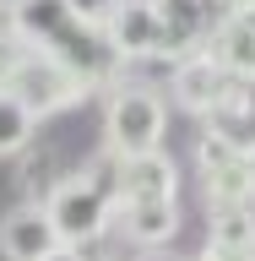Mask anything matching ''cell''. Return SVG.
Wrapping results in <instances>:
<instances>
[{
    "label": "cell",
    "mask_w": 255,
    "mask_h": 261,
    "mask_svg": "<svg viewBox=\"0 0 255 261\" xmlns=\"http://www.w3.org/2000/svg\"><path fill=\"white\" fill-rule=\"evenodd\" d=\"M114 169H120V158L103 147L81 174L60 179V185L44 196V212H49V223L60 228V245L93 250L114 228Z\"/></svg>",
    "instance_id": "cell-1"
},
{
    "label": "cell",
    "mask_w": 255,
    "mask_h": 261,
    "mask_svg": "<svg viewBox=\"0 0 255 261\" xmlns=\"http://www.w3.org/2000/svg\"><path fill=\"white\" fill-rule=\"evenodd\" d=\"M168 136V103L147 82H114L103 98V147L114 158H141L158 152Z\"/></svg>",
    "instance_id": "cell-2"
},
{
    "label": "cell",
    "mask_w": 255,
    "mask_h": 261,
    "mask_svg": "<svg viewBox=\"0 0 255 261\" xmlns=\"http://www.w3.org/2000/svg\"><path fill=\"white\" fill-rule=\"evenodd\" d=\"M195 174H201L207 207H244V201H255L250 152L234 147L228 136H217V130H201L195 136Z\"/></svg>",
    "instance_id": "cell-3"
},
{
    "label": "cell",
    "mask_w": 255,
    "mask_h": 261,
    "mask_svg": "<svg viewBox=\"0 0 255 261\" xmlns=\"http://www.w3.org/2000/svg\"><path fill=\"white\" fill-rule=\"evenodd\" d=\"M6 93H16L33 114H38V120H49V114L81 103L87 87H81V82L71 76L54 55H49V49H33V44H27V55H22V65H16V76L6 82Z\"/></svg>",
    "instance_id": "cell-4"
},
{
    "label": "cell",
    "mask_w": 255,
    "mask_h": 261,
    "mask_svg": "<svg viewBox=\"0 0 255 261\" xmlns=\"http://www.w3.org/2000/svg\"><path fill=\"white\" fill-rule=\"evenodd\" d=\"M228 87H234V76L212 60L207 49H195V55H185V60L168 65V93H174V103L185 114H195V120H207V114L228 98Z\"/></svg>",
    "instance_id": "cell-5"
},
{
    "label": "cell",
    "mask_w": 255,
    "mask_h": 261,
    "mask_svg": "<svg viewBox=\"0 0 255 261\" xmlns=\"http://www.w3.org/2000/svg\"><path fill=\"white\" fill-rule=\"evenodd\" d=\"M60 250V228L49 223L44 201H16L0 218V256L6 261H44Z\"/></svg>",
    "instance_id": "cell-6"
},
{
    "label": "cell",
    "mask_w": 255,
    "mask_h": 261,
    "mask_svg": "<svg viewBox=\"0 0 255 261\" xmlns=\"http://www.w3.org/2000/svg\"><path fill=\"white\" fill-rule=\"evenodd\" d=\"M179 196V163L168 152H141V158H120L114 169V207L120 201H174Z\"/></svg>",
    "instance_id": "cell-7"
},
{
    "label": "cell",
    "mask_w": 255,
    "mask_h": 261,
    "mask_svg": "<svg viewBox=\"0 0 255 261\" xmlns=\"http://www.w3.org/2000/svg\"><path fill=\"white\" fill-rule=\"evenodd\" d=\"M207 55L223 65L234 82H255V0H239V6L212 28Z\"/></svg>",
    "instance_id": "cell-8"
},
{
    "label": "cell",
    "mask_w": 255,
    "mask_h": 261,
    "mask_svg": "<svg viewBox=\"0 0 255 261\" xmlns=\"http://www.w3.org/2000/svg\"><path fill=\"white\" fill-rule=\"evenodd\" d=\"M103 33H109L114 55H120L125 65H136V60H163V33H168V22H163L158 6H120Z\"/></svg>",
    "instance_id": "cell-9"
},
{
    "label": "cell",
    "mask_w": 255,
    "mask_h": 261,
    "mask_svg": "<svg viewBox=\"0 0 255 261\" xmlns=\"http://www.w3.org/2000/svg\"><path fill=\"white\" fill-rule=\"evenodd\" d=\"M207 261H255V201L207 207Z\"/></svg>",
    "instance_id": "cell-10"
},
{
    "label": "cell",
    "mask_w": 255,
    "mask_h": 261,
    "mask_svg": "<svg viewBox=\"0 0 255 261\" xmlns=\"http://www.w3.org/2000/svg\"><path fill=\"white\" fill-rule=\"evenodd\" d=\"M114 228L141 250H163L179 234V201H120L114 207Z\"/></svg>",
    "instance_id": "cell-11"
},
{
    "label": "cell",
    "mask_w": 255,
    "mask_h": 261,
    "mask_svg": "<svg viewBox=\"0 0 255 261\" xmlns=\"http://www.w3.org/2000/svg\"><path fill=\"white\" fill-rule=\"evenodd\" d=\"M201 125L217 130V136H228L234 147H244V152H250V147H255V82H234V87H228V98L207 114V120H201Z\"/></svg>",
    "instance_id": "cell-12"
},
{
    "label": "cell",
    "mask_w": 255,
    "mask_h": 261,
    "mask_svg": "<svg viewBox=\"0 0 255 261\" xmlns=\"http://www.w3.org/2000/svg\"><path fill=\"white\" fill-rule=\"evenodd\" d=\"M65 22H76L65 0H16V33H22V44L44 49Z\"/></svg>",
    "instance_id": "cell-13"
},
{
    "label": "cell",
    "mask_w": 255,
    "mask_h": 261,
    "mask_svg": "<svg viewBox=\"0 0 255 261\" xmlns=\"http://www.w3.org/2000/svg\"><path fill=\"white\" fill-rule=\"evenodd\" d=\"M38 114L22 103L16 93H6L0 87V158H16V152H27L33 147V136H38Z\"/></svg>",
    "instance_id": "cell-14"
},
{
    "label": "cell",
    "mask_w": 255,
    "mask_h": 261,
    "mask_svg": "<svg viewBox=\"0 0 255 261\" xmlns=\"http://www.w3.org/2000/svg\"><path fill=\"white\" fill-rule=\"evenodd\" d=\"M65 6H71V16H76L81 28H109L125 0H65Z\"/></svg>",
    "instance_id": "cell-15"
},
{
    "label": "cell",
    "mask_w": 255,
    "mask_h": 261,
    "mask_svg": "<svg viewBox=\"0 0 255 261\" xmlns=\"http://www.w3.org/2000/svg\"><path fill=\"white\" fill-rule=\"evenodd\" d=\"M22 55H27V44H22V38H0V87H6V82L16 76Z\"/></svg>",
    "instance_id": "cell-16"
},
{
    "label": "cell",
    "mask_w": 255,
    "mask_h": 261,
    "mask_svg": "<svg viewBox=\"0 0 255 261\" xmlns=\"http://www.w3.org/2000/svg\"><path fill=\"white\" fill-rule=\"evenodd\" d=\"M0 38H22L16 33V0H0Z\"/></svg>",
    "instance_id": "cell-17"
},
{
    "label": "cell",
    "mask_w": 255,
    "mask_h": 261,
    "mask_svg": "<svg viewBox=\"0 0 255 261\" xmlns=\"http://www.w3.org/2000/svg\"><path fill=\"white\" fill-rule=\"evenodd\" d=\"M44 261H93V256H87V250H76V245H60V250H54V256H44Z\"/></svg>",
    "instance_id": "cell-18"
},
{
    "label": "cell",
    "mask_w": 255,
    "mask_h": 261,
    "mask_svg": "<svg viewBox=\"0 0 255 261\" xmlns=\"http://www.w3.org/2000/svg\"><path fill=\"white\" fill-rule=\"evenodd\" d=\"M141 261H168V256H158V250H147V256H141Z\"/></svg>",
    "instance_id": "cell-19"
},
{
    "label": "cell",
    "mask_w": 255,
    "mask_h": 261,
    "mask_svg": "<svg viewBox=\"0 0 255 261\" xmlns=\"http://www.w3.org/2000/svg\"><path fill=\"white\" fill-rule=\"evenodd\" d=\"M125 6H158V0H125Z\"/></svg>",
    "instance_id": "cell-20"
},
{
    "label": "cell",
    "mask_w": 255,
    "mask_h": 261,
    "mask_svg": "<svg viewBox=\"0 0 255 261\" xmlns=\"http://www.w3.org/2000/svg\"><path fill=\"white\" fill-rule=\"evenodd\" d=\"M250 179H255V147H250Z\"/></svg>",
    "instance_id": "cell-21"
},
{
    "label": "cell",
    "mask_w": 255,
    "mask_h": 261,
    "mask_svg": "<svg viewBox=\"0 0 255 261\" xmlns=\"http://www.w3.org/2000/svg\"><path fill=\"white\" fill-rule=\"evenodd\" d=\"M201 261H207V256H201Z\"/></svg>",
    "instance_id": "cell-22"
}]
</instances>
